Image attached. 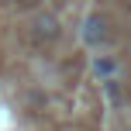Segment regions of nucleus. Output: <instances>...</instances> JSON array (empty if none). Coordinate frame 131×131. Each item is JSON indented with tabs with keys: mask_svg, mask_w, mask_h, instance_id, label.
<instances>
[{
	"mask_svg": "<svg viewBox=\"0 0 131 131\" xmlns=\"http://www.w3.org/2000/svg\"><path fill=\"white\" fill-rule=\"evenodd\" d=\"M114 69H117V62L107 59V55L93 59V76H97V79H111V76H114Z\"/></svg>",
	"mask_w": 131,
	"mask_h": 131,
	"instance_id": "nucleus-3",
	"label": "nucleus"
},
{
	"mask_svg": "<svg viewBox=\"0 0 131 131\" xmlns=\"http://www.w3.org/2000/svg\"><path fill=\"white\" fill-rule=\"evenodd\" d=\"M111 38V28H107V17L104 14H90V17L83 21V41L90 48H100L104 41Z\"/></svg>",
	"mask_w": 131,
	"mask_h": 131,
	"instance_id": "nucleus-1",
	"label": "nucleus"
},
{
	"mask_svg": "<svg viewBox=\"0 0 131 131\" xmlns=\"http://www.w3.org/2000/svg\"><path fill=\"white\" fill-rule=\"evenodd\" d=\"M62 4H66V0H62Z\"/></svg>",
	"mask_w": 131,
	"mask_h": 131,
	"instance_id": "nucleus-5",
	"label": "nucleus"
},
{
	"mask_svg": "<svg viewBox=\"0 0 131 131\" xmlns=\"http://www.w3.org/2000/svg\"><path fill=\"white\" fill-rule=\"evenodd\" d=\"M17 4H21V7H35L38 0H17Z\"/></svg>",
	"mask_w": 131,
	"mask_h": 131,
	"instance_id": "nucleus-4",
	"label": "nucleus"
},
{
	"mask_svg": "<svg viewBox=\"0 0 131 131\" xmlns=\"http://www.w3.org/2000/svg\"><path fill=\"white\" fill-rule=\"evenodd\" d=\"M31 28H35V38L38 41H55L59 38V17L55 14H38Z\"/></svg>",
	"mask_w": 131,
	"mask_h": 131,
	"instance_id": "nucleus-2",
	"label": "nucleus"
}]
</instances>
